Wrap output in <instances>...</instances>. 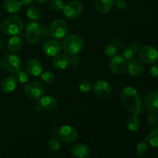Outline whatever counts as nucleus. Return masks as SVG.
Masks as SVG:
<instances>
[{
    "mask_svg": "<svg viewBox=\"0 0 158 158\" xmlns=\"http://www.w3.org/2000/svg\"><path fill=\"white\" fill-rule=\"evenodd\" d=\"M120 97L123 106L133 114L139 115L143 112V103L141 97L134 88L124 87L120 92Z\"/></svg>",
    "mask_w": 158,
    "mask_h": 158,
    "instance_id": "f257e3e1",
    "label": "nucleus"
},
{
    "mask_svg": "<svg viewBox=\"0 0 158 158\" xmlns=\"http://www.w3.org/2000/svg\"><path fill=\"white\" fill-rule=\"evenodd\" d=\"M84 46L83 38L77 34L67 35L63 40L62 48L66 54L69 56H77L80 53Z\"/></svg>",
    "mask_w": 158,
    "mask_h": 158,
    "instance_id": "f03ea898",
    "label": "nucleus"
},
{
    "mask_svg": "<svg viewBox=\"0 0 158 158\" xmlns=\"http://www.w3.org/2000/svg\"><path fill=\"white\" fill-rule=\"evenodd\" d=\"M24 24L21 19L16 15L7 17L1 25V29L3 33L9 35H19L23 30Z\"/></svg>",
    "mask_w": 158,
    "mask_h": 158,
    "instance_id": "7ed1b4c3",
    "label": "nucleus"
},
{
    "mask_svg": "<svg viewBox=\"0 0 158 158\" xmlns=\"http://www.w3.org/2000/svg\"><path fill=\"white\" fill-rule=\"evenodd\" d=\"M3 70L15 75L22 68V61L19 56L15 54H8L3 56L0 61Z\"/></svg>",
    "mask_w": 158,
    "mask_h": 158,
    "instance_id": "20e7f679",
    "label": "nucleus"
},
{
    "mask_svg": "<svg viewBox=\"0 0 158 158\" xmlns=\"http://www.w3.org/2000/svg\"><path fill=\"white\" fill-rule=\"evenodd\" d=\"M68 32V26L62 19L54 20L49 27V35L54 40L64 38Z\"/></svg>",
    "mask_w": 158,
    "mask_h": 158,
    "instance_id": "39448f33",
    "label": "nucleus"
},
{
    "mask_svg": "<svg viewBox=\"0 0 158 158\" xmlns=\"http://www.w3.org/2000/svg\"><path fill=\"white\" fill-rule=\"evenodd\" d=\"M24 93L26 97L32 100H40L45 93L44 86L38 81L29 82L25 86Z\"/></svg>",
    "mask_w": 158,
    "mask_h": 158,
    "instance_id": "423d86ee",
    "label": "nucleus"
},
{
    "mask_svg": "<svg viewBox=\"0 0 158 158\" xmlns=\"http://www.w3.org/2000/svg\"><path fill=\"white\" fill-rule=\"evenodd\" d=\"M140 61L146 64H155L158 60V51L152 46H146L139 50Z\"/></svg>",
    "mask_w": 158,
    "mask_h": 158,
    "instance_id": "0eeeda50",
    "label": "nucleus"
},
{
    "mask_svg": "<svg viewBox=\"0 0 158 158\" xmlns=\"http://www.w3.org/2000/svg\"><path fill=\"white\" fill-rule=\"evenodd\" d=\"M59 138L67 143H74L78 138V133L74 127L70 125H63L58 130Z\"/></svg>",
    "mask_w": 158,
    "mask_h": 158,
    "instance_id": "6e6552de",
    "label": "nucleus"
},
{
    "mask_svg": "<svg viewBox=\"0 0 158 158\" xmlns=\"http://www.w3.org/2000/svg\"><path fill=\"white\" fill-rule=\"evenodd\" d=\"M41 35V27L38 23H29L26 28V37L30 44H36Z\"/></svg>",
    "mask_w": 158,
    "mask_h": 158,
    "instance_id": "1a4fd4ad",
    "label": "nucleus"
},
{
    "mask_svg": "<svg viewBox=\"0 0 158 158\" xmlns=\"http://www.w3.org/2000/svg\"><path fill=\"white\" fill-rule=\"evenodd\" d=\"M143 106L149 114H158V90L148 93L144 98Z\"/></svg>",
    "mask_w": 158,
    "mask_h": 158,
    "instance_id": "9d476101",
    "label": "nucleus"
},
{
    "mask_svg": "<svg viewBox=\"0 0 158 158\" xmlns=\"http://www.w3.org/2000/svg\"><path fill=\"white\" fill-rule=\"evenodd\" d=\"M83 10V6L78 1H71L64 4L63 14L69 19H76L80 16Z\"/></svg>",
    "mask_w": 158,
    "mask_h": 158,
    "instance_id": "9b49d317",
    "label": "nucleus"
},
{
    "mask_svg": "<svg viewBox=\"0 0 158 158\" xmlns=\"http://www.w3.org/2000/svg\"><path fill=\"white\" fill-rule=\"evenodd\" d=\"M127 65V60L122 56L115 55L112 57V60L110 63V67L113 73L120 75L126 70Z\"/></svg>",
    "mask_w": 158,
    "mask_h": 158,
    "instance_id": "f8f14e48",
    "label": "nucleus"
},
{
    "mask_svg": "<svg viewBox=\"0 0 158 158\" xmlns=\"http://www.w3.org/2000/svg\"><path fill=\"white\" fill-rule=\"evenodd\" d=\"M94 91L97 97L100 98H106L111 94V87L109 83L103 80H99L94 83Z\"/></svg>",
    "mask_w": 158,
    "mask_h": 158,
    "instance_id": "ddd939ff",
    "label": "nucleus"
},
{
    "mask_svg": "<svg viewBox=\"0 0 158 158\" xmlns=\"http://www.w3.org/2000/svg\"><path fill=\"white\" fill-rule=\"evenodd\" d=\"M127 71L130 75L132 76L133 77H140L143 73V65L140 60H137V59H132L128 62L127 65Z\"/></svg>",
    "mask_w": 158,
    "mask_h": 158,
    "instance_id": "4468645a",
    "label": "nucleus"
},
{
    "mask_svg": "<svg viewBox=\"0 0 158 158\" xmlns=\"http://www.w3.org/2000/svg\"><path fill=\"white\" fill-rule=\"evenodd\" d=\"M61 48L62 46L60 43L54 40H47V41L45 42L43 46L44 52L49 56H56L58 54H60Z\"/></svg>",
    "mask_w": 158,
    "mask_h": 158,
    "instance_id": "2eb2a0df",
    "label": "nucleus"
},
{
    "mask_svg": "<svg viewBox=\"0 0 158 158\" xmlns=\"http://www.w3.org/2000/svg\"><path fill=\"white\" fill-rule=\"evenodd\" d=\"M28 73L32 77H38L43 72V66L41 63L35 59H30L26 64Z\"/></svg>",
    "mask_w": 158,
    "mask_h": 158,
    "instance_id": "dca6fc26",
    "label": "nucleus"
},
{
    "mask_svg": "<svg viewBox=\"0 0 158 158\" xmlns=\"http://www.w3.org/2000/svg\"><path fill=\"white\" fill-rule=\"evenodd\" d=\"M90 149L86 144L79 143L74 145L72 148L73 155L77 158H86L89 155Z\"/></svg>",
    "mask_w": 158,
    "mask_h": 158,
    "instance_id": "f3484780",
    "label": "nucleus"
},
{
    "mask_svg": "<svg viewBox=\"0 0 158 158\" xmlns=\"http://www.w3.org/2000/svg\"><path fill=\"white\" fill-rule=\"evenodd\" d=\"M16 78H15V77H12V76H9V77H6V78L2 80L1 87L3 92L9 94V93H12L15 90V88H16Z\"/></svg>",
    "mask_w": 158,
    "mask_h": 158,
    "instance_id": "a211bd4d",
    "label": "nucleus"
},
{
    "mask_svg": "<svg viewBox=\"0 0 158 158\" xmlns=\"http://www.w3.org/2000/svg\"><path fill=\"white\" fill-rule=\"evenodd\" d=\"M40 105L46 110H53L57 107L58 101L52 96H46L40 98Z\"/></svg>",
    "mask_w": 158,
    "mask_h": 158,
    "instance_id": "6ab92c4d",
    "label": "nucleus"
},
{
    "mask_svg": "<svg viewBox=\"0 0 158 158\" xmlns=\"http://www.w3.org/2000/svg\"><path fill=\"white\" fill-rule=\"evenodd\" d=\"M70 58L66 54H58L56 56L52 64L54 67L57 69H66L69 64Z\"/></svg>",
    "mask_w": 158,
    "mask_h": 158,
    "instance_id": "aec40b11",
    "label": "nucleus"
},
{
    "mask_svg": "<svg viewBox=\"0 0 158 158\" xmlns=\"http://www.w3.org/2000/svg\"><path fill=\"white\" fill-rule=\"evenodd\" d=\"M115 0H96V9L100 13H106L114 6Z\"/></svg>",
    "mask_w": 158,
    "mask_h": 158,
    "instance_id": "412c9836",
    "label": "nucleus"
},
{
    "mask_svg": "<svg viewBox=\"0 0 158 158\" xmlns=\"http://www.w3.org/2000/svg\"><path fill=\"white\" fill-rule=\"evenodd\" d=\"M3 6L6 11L9 13H18L21 11L23 4L19 0H6Z\"/></svg>",
    "mask_w": 158,
    "mask_h": 158,
    "instance_id": "4be33fe9",
    "label": "nucleus"
},
{
    "mask_svg": "<svg viewBox=\"0 0 158 158\" xmlns=\"http://www.w3.org/2000/svg\"><path fill=\"white\" fill-rule=\"evenodd\" d=\"M139 50V45L137 43H131L128 46L122 49V56L126 60H132Z\"/></svg>",
    "mask_w": 158,
    "mask_h": 158,
    "instance_id": "5701e85b",
    "label": "nucleus"
},
{
    "mask_svg": "<svg viewBox=\"0 0 158 158\" xmlns=\"http://www.w3.org/2000/svg\"><path fill=\"white\" fill-rule=\"evenodd\" d=\"M23 44V39H22L21 36L13 35V36L9 39V42H8V48L12 52H18L22 48Z\"/></svg>",
    "mask_w": 158,
    "mask_h": 158,
    "instance_id": "b1692460",
    "label": "nucleus"
},
{
    "mask_svg": "<svg viewBox=\"0 0 158 158\" xmlns=\"http://www.w3.org/2000/svg\"><path fill=\"white\" fill-rule=\"evenodd\" d=\"M140 119L136 114L130 116L126 122L127 127L131 131H136L139 129L140 126Z\"/></svg>",
    "mask_w": 158,
    "mask_h": 158,
    "instance_id": "393cba45",
    "label": "nucleus"
},
{
    "mask_svg": "<svg viewBox=\"0 0 158 158\" xmlns=\"http://www.w3.org/2000/svg\"><path fill=\"white\" fill-rule=\"evenodd\" d=\"M120 43L117 40H114V42L111 44H108L104 48V53L108 57H114L116 55L118 49H120Z\"/></svg>",
    "mask_w": 158,
    "mask_h": 158,
    "instance_id": "a878e982",
    "label": "nucleus"
},
{
    "mask_svg": "<svg viewBox=\"0 0 158 158\" xmlns=\"http://www.w3.org/2000/svg\"><path fill=\"white\" fill-rule=\"evenodd\" d=\"M26 15L28 18L34 21H38L41 19V12L35 6H30L26 11Z\"/></svg>",
    "mask_w": 158,
    "mask_h": 158,
    "instance_id": "bb28decb",
    "label": "nucleus"
},
{
    "mask_svg": "<svg viewBox=\"0 0 158 158\" xmlns=\"http://www.w3.org/2000/svg\"><path fill=\"white\" fill-rule=\"evenodd\" d=\"M147 142L154 148L158 147V128L153 130L147 137Z\"/></svg>",
    "mask_w": 158,
    "mask_h": 158,
    "instance_id": "cd10ccee",
    "label": "nucleus"
},
{
    "mask_svg": "<svg viewBox=\"0 0 158 158\" xmlns=\"http://www.w3.org/2000/svg\"><path fill=\"white\" fill-rule=\"evenodd\" d=\"M48 148L52 151H59L61 148V143H60V140L58 138H56V137L51 138L48 143Z\"/></svg>",
    "mask_w": 158,
    "mask_h": 158,
    "instance_id": "c85d7f7f",
    "label": "nucleus"
},
{
    "mask_svg": "<svg viewBox=\"0 0 158 158\" xmlns=\"http://www.w3.org/2000/svg\"><path fill=\"white\" fill-rule=\"evenodd\" d=\"M78 88L82 93H87L92 88V84L88 80H81L80 83H78Z\"/></svg>",
    "mask_w": 158,
    "mask_h": 158,
    "instance_id": "c756f323",
    "label": "nucleus"
},
{
    "mask_svg": "<svg viewBox=\"0 0 158 158\" xmlns=\"http://www.w3.org/2000/svg\"><path fill=\"white\" fill-rule=\"evenodd\" d=\"M136 150H137V153L138 155L144 156L148 151V144H147V143L143 141L140 142V143H137Z\"/></svg>",
    "mask_w": 158,
    "mask_h": 158,
    "instance_id": "7c9ffc66",
    "label": "nucleus"
},
{
    "mask_svg": "<svg viewBox=\"0 0 158 158\" xmlns=\"http://www.w3.org/2000/svg\"><path fill=\"white\" fill-rule=\"evenodd\" d=\"M42 80L46 83H52L55 80V75L51 71H46L42 74Z\"/></svg>",
    "mask_w": 158,
    "mask_h": 158,
    "instance_id": "2f4dec72",
    "label": "nucleus"
},
{
    "mask_svg": "<svg viewBox=\"0 0 158 158\" xmlns=\"http://www.w3.org/2000/svg\"><path fill=\"white\" fill-rule=\"evenodd\" d=\"M64 3L62 0H52L50 2V7L51 9L55 11L61 10L63 9Z\"/></svg>",
    "mask_w": 158,
    "mask_h": 158,
    "instance_id": "473e14b6",
    "label": "nucleus"
},
{
    "mask_svg": "<svg viewBox=\"0 0 158 158\" xmlns=\"http://www.w3.org/2000/svg\"><path fill=\"white\" fill-rule=\"evenodd\" d=\"M15 76H16V80H18L21 83H26L28 81V80H29L28 74L25 71L21 70V69L15 74Z\"/></svg>",
    "mask_w": 158,
    "mask_h": 158,
    "instance_id": "72a5a7b5",
    "label": "nucleus"
},
{
    "mask_svg": "<svg viewBox=\"0 0 158 158\" xmlns=\"http://www.w3.org/2000/svg\"><path fill=\"white\" fill-rule=\"evenodd\" d=\"M127 2L125 0H116V6L119 10H124L127 8Z\"/></svg>",
    "mask_w": 158,
    "mask_h": 158,
    "instance_id": "f704fd0d",
    "label": "nucleus"
},
{
    "mask_svg": "<svg viewBox=\"0 0 158 158\" xmlns=\"http://www.w3.org/2000/svg\"><path fill=\"white\" fill-rule=\"evenodd\" d=\"M157 122V117L156 114H150V115L148 117V123L150 125H155Z\"/></svg>",
    "mask_w": 158,
    "mask_h": 158,
    "instance_id": "c9c22d12",
    "label": "nucleus"
},
{
    "mask_svg": "<svg viewBox=\"0 0 158 158\" xmlns=\"http://www.w3.org/2000/svg\"><path fill=\"white\" fill-rule=\"evenodd\" d=\"M150 73L151 75L155 78H158V64L153 65L150 69Z\"/></svg>",
    "mask_w": 158,
    "mask_h": 158,
    "instance_id": "e433bc0d",
    "label": "nucleus"
},
{
    "mask_svg": "<svg viewBox=\"0 0 158 158\" xmlns=\"http://www.w3.org/2000/svg\"><path fill=\"white\" fill-rule=\"evenodd\" d=\"M79 63H80V60H79V58H77L76 56H73V58L70 59L69 64H71L73 66H77Z\"/></svg>",
    "mask_w": 158,
    "mask_h": 158,
    "instance_id": "4c0bfd02",
    "label": "nucleus"
},
{
    "mask_svg": "<svg viewBox=\"0 0 158 158\" xmlns=\"http://www.w3.org/2000/svg\"><path fill=\"white\" fill-rule=\"evenodd\" d=\"M21 2L22 4L26 6H29L30 5L32 4L33 2V0H21Z\"/></svg>",
    "mask_w": 158,
    "mask_h": 158,
    "instance_id": "58836bf2",
    "label": "nucleus"
},
{
    "mask_svg": "<svg viewBox=\"0 0 158 158\" xmlns=\"http://www.w3.org/2000/svg\"><path fill=\"white\" fill-rule=\"evenodd\" d=\"M39 3H46V2H48V0H36Z\"/></svg>",
    "mask_w": 158,
    "mask_h": 158,
    "instance_id": "ea45409f",
    "label": "nucleus"
},
{
    "mask_svg": "<svg viewBox=\"0 0 158 158\" xmlns=\"http://www.w3.org/2000/svg\"><path fill=\"white\" fill-rule=\"evenodd\" d=\"M1 47H2V42L1 40H0V49H1Z\"/></svg>",
    "mask_w": 158,
    "mask_h": 158,
    "instance_id": "a19ab883",
    "label": "nucleus"
}]
</instances>
